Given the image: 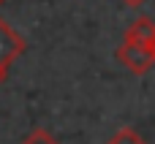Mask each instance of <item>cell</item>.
I'll use <instances>...</instances> for the list:
<instances>
[{
    "instance_id": "cell-1",
    "label": "cell",
    "mask_w": 155,
    "mask_h": 144,
    "mask_svg": "<svg viewBox=\"0 0 155 144\" xmlns=\"http://www.w3.org/2000/svg\"><path fill=\"white\" fill-rule=\"evenodd\" d=\"M117 60L136 76H144L150 68L155 65V46L150 44H131V41H123L120 49H117Z\"/></svg>"
},
{
    "instance_id": "cell-2",
    "label": "cell",
    "mask_w": 155,
    "mask_h": 144,
    "mask_svg": "<svg viewBox=\"0 0 155 144\" xmlns=\"http://www.w3.org/2000/svg\"><path fill=\"white\" fill-rule=\"evenodd\" d=\"M27 49V41L22 33H16L3 16H0V65L3 68H11V63L16 57H22Z\"/></svg>"
},
{
    "instance_id": "cell-3",
    "label": "cell",
    "mask_w": 155,
    "mask_h": 144,
    "mask_svg": "<svg viewBox=\"0 0 155 144\" xmlns=\"http://www.w3.org/2000/svg\"><path fill=\"white\" fill-rule=\"evenodd\" d=\"M123 41H131V44H155V22L150 16H139L134 19L128 27H125V35Z\"/></svg>"
},
{
    "instance_id": "cell-4",
    "label": "cell",
    "mask_w": 155,
    "mask_h": 144,
    "mask_svg": "<svg viewBox=\"0 0 155 144\" xmlns=\"http://www.w3.org/2000/svg\"><path fill=\"white\" fill-rule=\"evenodd\" d=\"M106 144H147V142H144V136H142L136 128H128V125H125V128L114 131Z\"/></svg>"
},
{
    "instance_id": "cell-5",
    "label": "cell",
    "mask_w": 155,
    "mask_h": 144,
    "mask_svg": "<svg viewBox=\"0 0 155 144\" xmlns=\"http://www.w3.org/2000/svg\"><path fill=\"white\" fill-rule=\"evenodd\" d=\"M22 144H60V142H57V136H52L46 128H33V131L22 139Z\"/></svg>"
},
{
    "instance_id": "cell-6",
    "label": "cell",
    "mask_w": 155,
    "mask_h": 144,
    "mask_svg": "<svg viewBox=\"0 0 155 144\" xmlns=\"http://www.w3.org/2000/svg\"><path fill=\"white\" fill-rule=\"evenodd\" d=\"M123 3H125V5H131V8H139V5H144L147 0H123Z\"/></svg>"
},
{
    "instance_id": "cell-7",
    "label": "cell",
    "mask_w": 155,
    "mask_h": 144,
    "mask_svg": "<svg viewBox=\"0 0 155 144\" xmlns=\"http://www.w3.org/2000/svg\"><path fill=\"white\" fill-rule=\"evenodd\" d=\"M5 76H8V68H3V65H0V84L5 82Z\"/></svg>"
},
{
    "instance_id": "cell-8",
    "label": "cell",
    "mask_w": 155,
    "mask_h": 144,
    "mask_svg": "<svg viewBox=\"0 0 155 144\" xmlns=\"http://www.w3.org/2000/svg\"><path fill=\"white\" fill-rule=\"evenodd\" d=\"M3 3H5V0H0V5H3Z\"/></svg>"
},
{
    "instance_id": "cell-9",
    "label": "cell",
    "mask_w": 155,
    "mask_h": 144,
    "mask_svg": "<svg viewBox=\"0 0 155 144\" xmlns=\"http://www.w3.org/2000/svg\"><path fill=\"white\" fill-rule=\"evenodd\" d=\"M153 46H155V44H153Z\"/></svg>"
}]
</instances>
